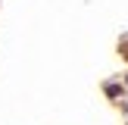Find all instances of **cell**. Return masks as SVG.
<instances>
[{
  "label": "cell",
  "mask_w": 128,
  "mask_h": 125,
  "mask_svg": "<svg viewBox=\"0 0 128 125\" xmlns=\"http://www.w3.org/2000/svg\"><path fill=\"white\" fill-rule=\"evenodd\" d=\"M106 94L110 97H119V84H106Z\"/></svg>",
  "instance_id": "cell-1"
},
{
  "label": "cell",
  "mask_w": 128,
  "mask_h": 125,
  "mask_svg": "<svg viewBox=\"0 0 128 125\" xmlns=\"http://www.w3.org/2000/svg\"><path fill=\"white\" fill-rule=\"evenodd\" d=\"M122 56H125V60H128V41L122 44Z\"/></svg>",
  "instance_id": "cell-2"
}]
</instances>
